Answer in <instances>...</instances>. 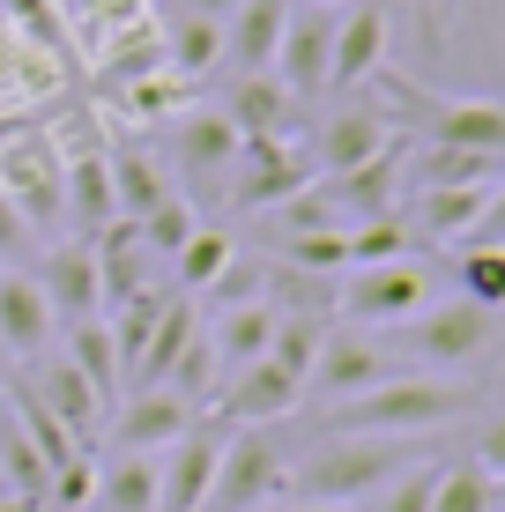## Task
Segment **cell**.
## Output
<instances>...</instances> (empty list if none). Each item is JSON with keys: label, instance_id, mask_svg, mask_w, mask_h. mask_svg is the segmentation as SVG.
I'll list each match as a JSON object with an SVG mask.
<instances>
[{"label": "cell", "instance_id": "9c48e42d", "mask_svg": "<svg viewBox=\"0 0 505 512\" xmlns=\"http://www.w3.org/2000/svg\"><path fill=\"white\" fill-rule=\"evenodd\" d=\"M327 60H335V8H290L268 75L298 104H312V97H327Z\"/></svg>", "mask_w": 505, "mask_h": 512}, {"label": "cell", "instance_id": "74e56055", "mask_svg": "<svg viewBox=\"0 0 505 512\" xmlns=\"http://www.w3.org/2000/svg\"><path fill=\"white\" fill-rule=\"evenodd\" d=\"M186 8H194V15H216V23H223V15H238L246 0H186Z\"/></svg>", "mask_w": 505, "mask_h": 512}, {"label": "cell", "instance_id": "9a60e30c", "mask_svg": "<svg viewBox=\"0 0 505 512\" xmlns=\"http://www.w3.org/2000/svg\"><path fill=\"white\" fill-rule=\"evenodd\" d=\"M23 386H30V394H38V401H45L52 416H60V431L75 438L82 453L97 446V423L112 416V409H104V401H97V386L82 379V372H75V364H67V357H38V379H23Z\"/></svg>", "mask_w": 505, "mask_h": 512}, {"label": "cell", "instance_id": "f1b7e54d", "mask_svg": "<svg viewBox=\"0 0 505 512\" xmlns=\"http://www.w3.org/2000/svg\"><path fill=\"white\" fill-rule=\"evenodd\" d=\"M164 193H171V186L156 179V164H149L142 149H119V156H112V201H119V216H127V223H142Z\"/></svg>", "mask_w": 505, "mask_h": 512}, {"label": "cell", "instance_id": "30bf717a", "mask_svg": "<svg viewBox=\"0 0 505 512\" xmlns=\"http://www.w3.org/2000/svg\"><path fill=\"white\" fill-rule=\"evenodd\" d=\"M394 372H402V364H394L372 334H327L305 386H312V394H327V401H357V394H372V386H387Z\"/></svg>", "mask_w": 505, "mask_h": 512}, {"label": "cell", "instance_id": "d6a6232c", "mask_svg": "<svg viewBox=\"0 0 505 512\" xmlns=\"http://www.w3.org/2000/svg\"><path fill=\"white\" fill-rule=\"evenodd\" d=\"M194 231H201V223H194V208H186V193H164V201H156L149 216H142V231H134V238H142V245H149V260H156V253H179V245L194 238Z\"/></svg>", "mask_w": 505, "mask_h": 512}, {"label": "cell", "instance_id": "3957f363", "mask_svg": "<svg viewBox=\"0 0 505 512\" xmlns=\"http://www.w3.org/2000/svg\"><path fill=\"white\" fill-rule=\"evenodd\" d=\"M372 82H387V97L402 104V112H416L424 141H439V149H476V156H505V104L498 97H424V90H409V82H394V75H372Z\"/></svg>", "mask_w": 505, "mask_h": 512}, {"label": "cell", "instance_id": "4fadbf2b", "mask_svg": "<svg viewBox=\"0 0 505 512\" xmlns=\"http://www.w3.org/2000/svg\"><path fill=\"white\" fill-rule=\"evenodd\" d=\"M387 75V8L350 0L335 8V60H327V90H357V82Z\"/></svg>", "mask_w": 505, "mask_h": 512}, {"label": "cell", "instance_id": "6da1fadb", "mask_svg": "<svg viewBox=\"0 0 505 512\" xmlns=\"http://www.w3.org/2000/svg\"><path fill=\"white\" fill-rule=\"evenodd\" d=\"M476 386L468 379H424V372H394L387 386L357 401H335V431L350 438H424V431H446L454 416L476 409Z\"/></svg>", "mask_w": 505, "mask_h": 512}, {"label": "cell", "instance_id": "ac0fdd59", "mask_svg": "<svg viewBox=\"0 0 505 512\" xmlns=\"http://www.w3.org/2000/svg\"><path fill=\"white\" fill-rule=\"evenodd\" d=\"M60 179H67V216L82 223V238H97L104 223H119V201H112V156L75 141L60 156Z\"/></svg>", "mask_w": 505, "mask_h": 512}, {"label": "cell", "instance_id": "484cf974", "mask_svg": "<svg viewBox=\"0 0 505 512\" xmlns=\"http://www.w3.org/2000/svg\"><path fill=\"white\" fill-rule=\"evenodd\" d=\"M67 364H75V372L97 386V401L112 409V394H119V349H112V327H104V320H75V327H67Z\"/></svg>", "mask_w": 505, "mask_h": 512}, {"label": "cell", "instance_id": "d6986e66", "mask_svg": "<svg viewBox=\"0 0 505 512\" xmlns=\"http://www.w3.org/2000/svg\"><path fill=\"white\" fill-rule=\"evenodd\" d=\"M52 334H60V320H52L38 282H30V275H0V349L30 364V357L52 349Z\"/></svg>", "mask_w": 505, "mask_h": 512}, {"label": "cell", "instance_id": "f35d334b", "mask_svg": "<svg viewBox=\"0 0 505 512\" xmlns=\"http://www.w3.org/2000/svg\"><path fill=\"white\" fill-rule=\"evenodd\" d=\"M0 512H45V505H30V498H0Z\"/></svg>", "mask_w": 505, "mask_h": 512}, {"label": "cell", "instance_id": "83f0119b", "mask_svg": "<svg viewBox=\"0 0 505 512\" xmlns=\"http://www.w3.org/2000/svg\"><path fill=\"white\" fill-rule=\"evenodd\" d=\"M409 216H364L342 231V253H350V268H379V260H409Z\"/></svg>", "mask_w": 505, "mask_h": 512}, {"label": "cell", "instance_id": "1f68e13d", "mask_svg": "<svg viewBox=\"0 0 505 512\" xmlns=\"http://www.w3.org/2000/svg\"><path fill=\"white\" fill-rule=\"evenodd\" d=\"M454 282H461V297H468V305H491V312H505V245H468V253H461V268H454Z\"/></svg>", "mask_w": 505, "mask_h": 512}, {"label": "cell", "instance_id": "836d02e7", "mask_svg": "<svg viewBox=\"0 0 505 512\" xmlns=\"http://www.w3.org/2000/svg\"><path fill=\"white\" fill-rule=\"evenodd\" d=\"M431 490H439V468H431V461H416V468H402V475L387 483L379 512H431Z\"/></svg>", "mask_w": 505, "mask_h": 512}, {"label": "cell", "instance_id": "7c38bea8", "mask_svg": "<svg viewBox=\"0 0 505 512\" xmlns=\"http://www.w3.org/2000/svg\"><path fill=\"white\" fill-rule=\"evenodd\" d=\"M45 290V305H52V320H97L104 312V282H97V253H90V238H60L52 253L38 260V275H30Z\"/></svg>", "mask_w": 505, "mask_h": 512}, {"label": "cell", "instance_id": "ab89813d", "mask_svg": "<svg viewBox=\"0 0 505 512\" xmlns=\"http://www.w3.org/2000/svg\"><path fill=\"white\" fill-rule=\"evenodd\" d=\"M305 8H350V0H305Z\"/></svg>", "mask_w": 505, "mask_h": 512}, {"label": "cell", "instance_id": "8992f818", "mask_svg": "<svg viewBox=\"0 0 505 512\" xmlns=\"http://www.w3.org/2000/svg\"><path fill=\"white\" fill-rule=\"evenodd\" d=\"M342 312L357 327H409L416 312H431V275L416 260H379L342 282Z\"/></svg>", "mask_w": 505, "mask_h": 512}, {"label": "cell", "instance_id": "44dd1931", "mask_svg": "<svg viewBox=\"0 0 505 512\" xmlns=\"http://www.w3.org/2000/svg\"><path fill=\"white\" fill-rule=\"evenodd\" d=\"M171 149H179V171H186V179L216 186L223 171H238V149H246V134H238L223 112H201V104H194V112L179 119V141H171Z\"/></svg>", "mask_w": 505, "mask_h": 512}, {"label": "cell", "instance_id": "7a4b0ae2", "mask_svg": "<svg viewBox=\"0 0 505 512\" xmlns=\"http://www.w3.org/2000/svg\"><path fill=\"white\" fill-rule=\"evenodd\" d=\"M402 468H416V438H350L335 431V446H312L298 468L283 475V490L298 505H357L372 490H387Z\"/></svg>", "mask_w": 505, "mask_h": 512}, {"label": "cell", "instance_id": "d4e9b609", "mask_svg": "<svg viewBox=\"0 0 505 512\" xmlns=\"http://www.w3.org/2000/svg\"><path fill=\"white\" fill-rule=\"evenodd\" d=\"M0 475H8V490L15 498H30V505H45V490H52V468H45V453L30 446V431H23V416L0 401Z\"/></svg>", "mask_w": 505, "mask_h": 512}, {"label": "cell", "instance_id": "4dcf8cb0", "mask_svg": "<svg viewBox=\"0 0 505 512\" xmlns=\"http://www.w3.org/2000/svg\"><path fill=\"white\" fill-rule=\"evenodd\" d=\"M431 512H498V483H491L476 461H454V468H439Z\"/></svg>", "mask_w": 505, "mask_h": 512}, {"label": "cell", "instance_id": "d590c367", "mask_svg": "<svg viewBox=\"0 0 505 512\" xmlns=\"http://www.w3.org/2000/svg\"><path fill=\"white\" fill-rule=\"evenodd\" d=\"M468 461H476L483 475H491V483H498V475H505V416H498V423H491V431H483V438H476V453H468Z\"/></svg>", "mask_w": 505, "mask_h": 512}, {"label": "cell", "instance_id": "ba28073f", "mask_svg": "<svg viewBox=\"0 0 505 512\" xmlns=\"http://www.w3.org/2000/svg\"><path fill=\"white\" fill-rule=\"evenodd\" d=\"M0 193L15 201L23 223H60L67 216V179H60L52 134H15L8 149H0Z\"/></svg>", "mask_w": 505, "mask_h": 512}, {"label": "cell", "instance_id": "603a6c76", "mask_svg": "<svg viewBox=\"0 0 505 512\" xmlns=\"http://www.w3.org/2000/svg\"><path fill=\"white\" fill-rule=\"evenodd\" d=\"M416 201H409V231L416 238H439V245H454L476 231V216H483V201H491V186H409Z\"/></svg>", "mask_w": 505, "mask_h": 512}, {"label": "cell", "instance_id": "52a82bcc", "mask_svg": "<svg viewBox=\"0 0 505 512\" xmlns=\"http://www.w3.org/2000/svg\"><path fill=\"white\" fill-rule=\"evenodd\" d=\"M498 342H505V312L468 305V297H446V305H431V312L409 320V349L424 364H468V357H483V349H498Z\"/></svg>", "mask_w": 505, "mask_h": 512}, {"label": "cell", "instance_id": "5bb4252c", "mask_svg": "<svg viewBox=\"0 0 505 512\" xmlns=\"http://www.w3.org/2000/svg\"><path fill=\"white\" fill-rule=\"evenodd\" d=\"M238 186H231V201L238 208H283L290 193H305L312 186V156L305 149H290V134L283 141H246L238 149Z\"/></svg>", "mask_w": 505, "mask_h": 512}, {"label": "cell", "instance_id": "e575fe53", "mask_svg": "<svg viewBox=\"0 0 505 512\" xmlns=\"http://www.w3.org/2000/svg\"><path fill=\"white\" fill-rule=\"evenodd\" d=\"M468 245H505V179L491 186V201H483L476 231H468Z\"/></svg>", "mask_w": 505, "mask_h": 512}, {"label": "cell", "instance_id": "cb8c5ba5", "mask_svg": "<svg viewBox=\"0 0 505 512\" xmlns=\"http://www.w3.org/2000/svg\"><path fill=\"white\" fill-rule=\"evenodd\" d=\"M90 512H156V453H119L112 468H97Z\"/></svg>", "mask_w": 505, "mask_h": 512}, {"label": "cell", "instance_id": "ffe728a7", "mask_svg": "<svg viewBox=\"0 0 505 512\" xmlns=\"http://www.w3.org/2000/svg\"><path fill=\"white\" fill-rule=\"evenodd\" d=\"M394 141H402V134H394L379 112H364V104H357V112H335V119L320 127V149H312V164H320L327 179H342V171H357V164H372V156H387Z\"/></svg>", "mask_w": 505, "mask_h": 512}, {"label": "cell", "instance_id": "8fae6325", "mask_svg": "<svg viewBox=\"0 0 505 512\" xmlns=\"http://www.w3.org/2000/svg\"><path fill=\"white\" fill-rule=\"evenodd\" d=\"M194 401H179L171 386H134V401H119L112 409V446L119 453H164L179 446L186 431H194Z\"/></svg>", "mask_w": 505, "mask_h": 512}, {"label": "cell", "instance_id": "e0dca14e", "mask_svg": "<svg viewBox=\"0 0 505 512\" xmlns=\"http://www.w3.org/2000/svg\"><path fill=\"white\" fill-rule=\"evenodd\" d=\"M283 23H290V0H246L238 15H223V60H231V75H268L275 45H283Z\"/></svg>", "mask_w": 505, "mask_h": 512}, {"label": "cell", "instance_id": "b9f144b4", "mask_svg": "<svg viewBox=\"0 0 505 512\" xmlns=\"http://www.w3.org/2000/svg\"><path fill=\"white\" fill-rule=\"evenodd\" d=\"M0 372H8V349H0Z\"/></svg>", "mask_w": 505, "mask_h": 512}, {"label": "cell", "instance_id": "8d00e7d4", "mask_svg": "<svg viewBox=\"0 0 505 512\" xmlns=\"http://www.w3.org/2000/svg\"><path fill=\"white\" fill-rule=\"evenodd\" d=\"M439 8H446V0H416V15H424V45H439Z\"/></svg>", "mask_w": 505, "mask_h": 512}, {"label": "cell", "instance_id": "4316f807", "mask_svg": "<svg viewBox=\"0 0 505 512\" xmlns=\"http://www.w3.org/2000/svg\"><path fill=\"white\" fill-rule=\"evenodd\" d=\"M216 52H223V23H216V15H194V8H186L179 23L164 30V60L179 67L186 82H201L208 67H216Z\"/></svg>", "mask_w": 505, "mask_h": 512}, {"label": "cell", "instance_id": "7bdbcfd3", "mask_svg": "<svg viewBox=\"0 0 505 512\" xmlns=\"http://www.w3.org/2000/svg\"><path fill=\"white\" fill-rule=\"evenodd\" d=\"M498 498H505V475H498Z\"/></svg>", "mask_w": 505, "mask_h": 512}, {"label": "cell", "instance_id": "60d3db41", "mask_svg": "<svg viewBox=\"0 0 505 512\" xmlns=\"http://www.w3.org/2000/svg\"><path fill=\"white\" fill-rule=\"evenodd\" d=\"M0 498H15V490H8V475H0Z\"/></svg>", "mask_w": 505, "mask_h": 512}, {"label": "cell", "instance_id": "f546056e", "mask_svg": "<svg viewBox=\"0 0 505 512\" xmlns=\"http://www.w3.org/2000/svg\"><path fill=\"white\" fill-rule=\"evenodd\" d=\"M171 260H179V282H186V290H216V282L231 275V260H238V238H231V231H194Z\"/></svg>", "mask_w": 505, "mask_h": 512}, {"label": "cell", "instance_id": "5b68a950", "mask_svg": "<svg viewBox=\"0 0 505 512\" xmlns=\"http://www.w3.org/2000/svg\"><path fill=\"white\" fill-rule=\"evenodd\" d=\"M223 438H231V423H208L194 416V431L179 438V446L156 453V512H208V490H216V461H223Z\"/></svg>", "mask_w": 505, "mask_h": 512}, {"label": "cell", "instance_id": "277c9868", "mask_svg": "<svg viewBox=\"0 0 505 512\" xmlns=\"http://www.w3.org/2000/svg\"><path fill=\"white\" fill-rule=\"evenodd\" d=\"M283 453H275L268 431H238L223 438V461H216V490H208V512H268L275 490H283Z\"/></svg>", "mask_w": 505, "mask_h": 512}, {"label": "cell", "instance_id": "7402d4cb", "mask_svg": "<svg viewBox=\"0 0 505 512\" xmlns=\"http://www.w3.org/2000/svg\"><path fill=\"white\" fill-rule=\"evenodd\" d=\"M275 327H283V312H275L268 297H246V305H223V312H216V334H208V349H216L223 379H231V372H246L253 357H268Z\"/></svg>", "mask_w": 505, "mask_h": 512}, {"label": "cell", "instance_id": "2e32d148", "mask_svg": "<svg viewBox=\"0 0 505 512\" xmlns=\"http://www.w3.org/2000/svg\"><path fill=\"white\" fill-rule=\"evenodd\" d=\"M223 119H231L246 141H283L290 127H298V97H290L275 75H231V90H223Z\"/></svg>", "mask_w": 505, "mask_h": 512}]
</instances>
